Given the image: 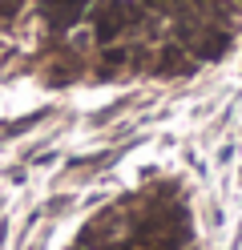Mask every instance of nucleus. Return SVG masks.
Listing matches in <instances>:
<instances>
[{
    "label": "nucleus",
    "instance_id": "1",
    "mask_svg": "<svg viewBox=\"0 0 242 250\" xmlns=\"http://www.w3.org/2000/svg\"><path fill=\"white\" fill-rule=\"evenodd\" d=\"M141 21V8L137 4H125V0H117V4H109L101 17H97V41L109 44L113 37H121L129 24H137Z\"/></svg>",
    "mask_w": 242,
    "mask_h": 250
},
{
    "label": "nucleus",
    "instance_id": "2",
    "mask_svg": "<svg viewBox=\"0 0 242 250\" xmlns=\"http://www.w3.org/2000/svg\"><path fill=\"white\" fill-rule=\"evenodd\" d=\"M190 65H186V57H182V49L177 44H170V49H161V61H157V73H186Z\"/></svg>",
    "mask_w": 242,
    "mask_h": 250
},
{
    "label": "nucleus",
    "instance_id": "3",
    "mask_svg": "<svg viewBox=\"0 0 242 250\" xmlns=\"http://www.w3.org/2000/svg\"><path fill=\"white\" fill-rule=\"evenodd\" d=\"M150 8H177V4H186V0H145Z\"/></svg>",
    "mask_w": 242,
    "mask_h": 250
}]
</instances>
